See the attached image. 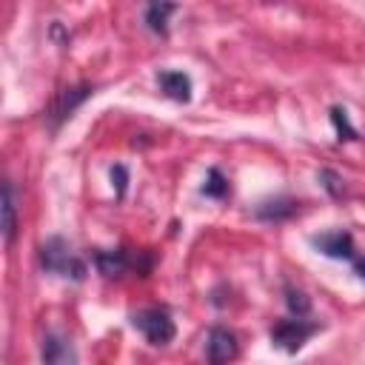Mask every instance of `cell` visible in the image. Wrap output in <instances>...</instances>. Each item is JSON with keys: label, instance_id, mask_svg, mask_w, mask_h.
<instances>
[{"label": "cell", "instance_id": "obj_1", "mask_svg": "<svg viewBox=\"0 0 365 365\" xmlns=\"http://www.w3.org/2000/svg\"><path fill=\"white\" fill-rule=\"evenodd\" d=\"M40 257H43V265L48 271H54V274H63V277H71V279H83L86 277V265L71 254L68 242L60 240V237H51L43 245Z\"/></svg>", "mask_w": 365, "mask_h": 365}, {"label": "cell", "instance_id": "obj_2", "mask_svg": "<svg viewBox=\"0 0 365 365\" xmlns=\"http://www.w3.org/2000/svg\"><path fill=\"white\" fill-rule=\"evenodd\" d=\"M134 325L143 331V336L151 345H165L174 339V319L160 308H145V311L134 314Z\"/></svg>", "mask_w": 365, "mask_h": 365}, {"label": "cell", "instance_id": "obj_3", "mask_svg": "<svg viewBox=\"0 0 365 365\" xmlns=\"http://www.w3.org/2000/svg\"><path fill=\"white\" fill-rule=\"evenodd\" d=\"M317 331V325H311V322H305V319H282L279 325H274V331H271V339H274V345H279L282 351H299L302 345H305V339L311 336Z\"/></svg>", "mask_w": 365, "mask_h": 365}, {"label": "cell", "instance_id": "obj_4", "mask_svg": "<svg viewBox=\"0 0 365 365\" xmlns=\"http://www.w3.org/2000/svg\"><path fill=\"white\" fill-rule=\"evenodd\" d=\"M43 365H77V351L68 336L51 331L43 336Z\"/></svg>", "mask_w": 365, "mask_h": 365}, {"label": "cell", "instance_id": "obj_5", "mask_svg": "<svg viewBox=\"0 0 365 365\" xmlns=\"http://www.w3.org/2000/svg\"><path fill=\"white\" fill-rule=\"evenodd\" d=\"M205 356L211 365H225L237 356V336L225 328H211L208 342H205Z\"/></svg>", "mask_w": 365, "mask_h": 365}, {"label": "cell", "instance_id": "obj_6", "mask_svg": "<svg viewBox=\"0 0 365 365\" xmlns=\"http://www.w3.org/2000/svg\"><path fill=\"white\" fill-rule=\"evenodd\" d=\"M311 242H314L325 257H336V259H354V257H356L354 240H351V234H345V231H331V234L314 237Z\"/></svg>", "mask_w": 365, "mask_h": 365}, {"label": "cell", "instance_id": "obj_7", "mask_svg": "<svg viewBox=\"0 0 365 365\" xmlns=\"http://www.w3.org/2000/svg\"><path fill=\"white\" fill-rule=\"evenodd\" d=\"M160 86H163V91L171 97V100H180V103H188L191 100V80H188V74H182V71H160Z\"/></svg>", "mask_w": 365, "mask_h": 365}, {"label": "cell", "instance_id": "obj_8", "mask_svg": "<svg viewBox=\"0 0 365 365\" xmlns=\"http://www.w3.org/2000/svg\"><path fill=\"white\" fill-rule=\"evenodd\" d=\"M17 231V208H14V188L11 182H3V237L6 242L14 240Z\"/></svg>", "mask_w": 365, "mask_h": 365}, {"label": "cell", "instance_id": "obj_9", "mask_svg": "<svg viewBox=\"0 0 365 365\" xmlns=\"http://www.w3.org/2000/svg\"><path fill=\"white\" fill-rule=\"evenodd\" d=\"M97 268L106 274V277H117V274H123L125 268H128V259H125V254L123 251H97Z\"/></svg>", "mask_w": 365, "mask_h": 365}, {"label": "cell", "instance_id": "obj_10", "mask_svg": "<svg viewBox=\"0 0 365 365\" xmlns=\"http://www.w3.org/2000/svg\"><path fill=\"white\" fill-rule=\"evenodd\" d=\"M88 86H80V88H71V91H63L60 94V100H57V106H54V117L57 120H63V117H68L74 108H77V103H83L86 97H88Z\"/></svg>", "mask_w": 365, "mask_h": 365}, {"label": "cell", "instance_id": "obj_11", "mask_svg": "<svg viewBox=\"0 0 365 365\" xmlns=\"http://www.w3.org/2000/svg\"><path fill=\"white\" fill-rule=\"evenodd\" d=\"M174 11V6H168V3H154V6H148V11H145V23H148V29L151 31H160V34H165V17Z\"/></svg>", "mask_w": 365, "mask_h": 365}, {"label": "cell", "instance_id": "obj_12", "mask_svg": "<svg viewBox=\"0 0 365 365\" xmlns=\"http://www.w3.org/2000/svg\"><path fill=\"white\" fill-rule=\"evenodd\" d=\"M202 191L211 194V197H225V194H228V182H225V177H222L217 168H211V171H208V182L202 185Z\"/></svg>", "mask_w": 365, "mask_h": 365}, {"label": "cell", "instance_id": "obj_13", "mask_svg": "<svg viewBox=\"0 0 365 365\" xmlns=\"http://www.w3.org/2000/svg\"><path fill=\"white\" fill-rule=\"evenodd\" d=\"M291 211H294V202H288V200H277V202H262L259 205V217H274V220L288 217Z\"/></svg>", "mask_w": 365, "mask_h": 365}, {"label": "cell", "instance_id": "obj_14", "mask_svg": "<svg viewBox=\"0 0 365 365\" xmlns=\"http://www.w3.org/2000/svg\"><path fill=\"white\" fill-rule=\"evenodd\" d=\"M285 294H288V308H291L297 317L308 314V308H311V299H308L302 291H297V288H285Z\"/></svg>", "mask_w": 365, "mask_h": 365}, {"label": "cell", "instance_id": "obj_15", "mask_svg": "<svg viewBox=\"0 0 365 365\" xmlns=\"http://www.w3.org/2000/svg\"><path fill=\"white\" fill-rule=\"evenodd\" d=\"M331 120H334L336 131H339V134H345V140H354V128L348 125V120H345V111H342V108H331Z\"/></svg>", "mask_w": 365, "mask_h": 365}, {"label": "cell", "instance_id": "obj_16", "mask_svg": "<svg viewBox=\"0 0 365 365\" xmlns=\"http://www.w3.org/2000/svg\"><path fill=\"white\" fill-rule=\"evenodd\" d=\"M111 180L117 182V194H123V191H125V180H128V177H125V168H123V165H114V168H111Z\"/></svg>", "mask_w": 365, "mask_h": 365}, {"label": "cell", "instance_id": "obj_17", "mask_svg": "<svg viewBox=\"0 0 365 365\" xmlns=\"http://www.w3.org/2000/svg\"><path fill=\"white\" fill-rule=\"evenodd\" d=\"M351 262H354V268L359 271V277H365V259H359V257H354Z\"/></svg>", "mask_w": 365, "mask_h": 365}]
</instances>
